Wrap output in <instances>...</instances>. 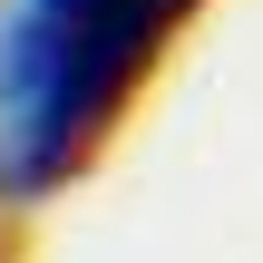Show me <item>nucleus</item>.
<instances>
[{
    "label": "nucleus",
    "mask_w": 263,
    "mask_h": 263,
    "mask_svg": "<svg viewBox=\"0 0 263 263\" xmlns=\"http://www.w3.org/2000/svg\"><path fill=\"white\" fill-rule=\"evenodd\" d=\"M176 20H185V0H29L10 20V39H0V146H10V176L20 185L68 176Z\"/></svg>",
    "instance_id": "obj_1"
}]
</instances>
